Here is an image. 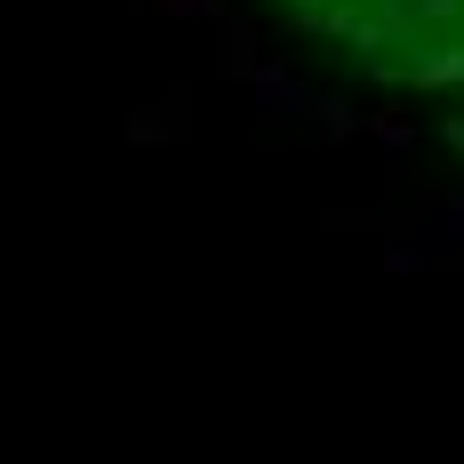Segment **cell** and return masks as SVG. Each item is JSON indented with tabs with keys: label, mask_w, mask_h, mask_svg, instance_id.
Masks as SVG:
<instances>
[{
	"label": "cell",
	"mask_w": 464,
	"mask_h": 464,
	"mask_svg": "<svg viewBox=\"0 0 464 464\" xmlns=\"http://www.w3.org/2000/svg\"><path fill=\"white\" fill-rule=\"evenodd\" d=\"M361 96L464 137V0H256Z\"/></svg>",
	"instance_id": "6da1fadb"
}]
</instances>
